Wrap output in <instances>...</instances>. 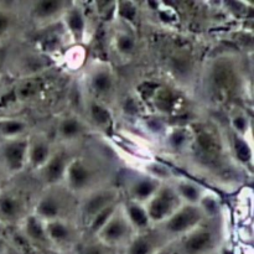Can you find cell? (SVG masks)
Returning <instances> with one entry per match:
<instances>
[{
    "label": "cell",
    "instance_id": "1",
    "mask_svg": "<svg viewBox=\"0 0 254 254\" xmlns=\"http://www.w3.org/2000/svg\"><path fill=\"white\" fill-rule=\"evenodd\" d=\"M205 220L206 215L200 206L183 203L168 220L159 225L160 235L164 238L180 240L181 237L202 225Z\"/></svg>",
    "mask_w": 254,
    "mask_h": 254
},
{
    "label": "cell",
    "instance_id": "2",
    "mask_svg": "<svg viewBox=\"0 0 254 254\" xmlns=\"http://www.w3.org/2000/svg\"><path fill=\"white\" fill-rule=\"evenodd\" d=\"M134 233L135 232L124 215L122 203H119L116 211L99 228L94 237L97 238V242L101 243L104 247L117 248L119 246H126L128 241L133 237Z\"/></svg>",
    "mask_w": 254,
    "mask_h": 254
},
{
    "label": "cell",
    "instance_id": "3",
    "mask_svg": "<svg viewBox=\"0 0 254 254\" xmlns=\"http://www.w3.org/2000/svg\"><path fill=\"white\" fill-rule=\"evenodd\" d=\"M27 136L0 141V169L10 175L24 171L27 168Z\"/></svg>",
    "mask_w": 254,
    "mask_h": 254
},
{
    "label": "cell",
    "instance_id": "4",
    "mask_svg": "<svg viewBox=\"0 0 254 254\" xmlns=\"http://www.w3.org/2000/svg\"><path fill=\"white\" fill-rule=\"evenodd\" d=\"M183 202L176 195L173 186L161 185L158 192L145 203V210L150 220L151 226L161 225L164 221L168 220Z\"/></svg>",
    "mask_w": 254,
    "mask_h": 254
},
{
    "label": "cell",
    "instance_id": "5",
    "mask_svg": "<svg viewBox=\"0 0 254 254\" xmlns=\"http://www.w3.org/2000/svg\"><path fill=\"white\" fill-rule=\"evenodd\" d=\"M217 242L216 231L203 222L179 240V254H213Z\"/></svg>",
    "mask_w": 254,
    "mask_h": 254
},
{
    "label": "cell",
    "instance_id": "6",
    "mask_svg": "<svg viewBox=\"0 0 254 254\" xmlns=\"http://www.w3.org/2000/svg\"><path fill=\"white\" fill-rule=\"evenodd\" d=\"M96 173L94 168L83 159H71L67 166L64 184L72 193L86 195L93 190Z\"/></svg>",
    "mask_w": 254,
    "mask_h": 254
},
{
    "label": "cell",
    "instance_id": "7",
    "mask_svg": "<svg viewBox=\"0 0 254 254\" xmlns=\"http://www.w3.org/2000/svg\"><path fill=\"white\" fill-rule=\"evenodd\" d=\"M117 191L113 189H93L84 195L81 202V216L84 223L88 225L89 221L106 210L109 206L117 203Z\"/></svg>",
    "mask_w": 254,
    "mask_h": 254
},
{
    "label": "cell",
    "instance_id": "8",
    "mask_svg": "<svg viewBox=\"0 0 254 254\" xmlns=\"http://www.w3.org/2000/svg\"><path fill=\"white\" fill-rule=\"evenodd\" d=\"M69 160L71 159H69V156L64 151H54L51 158L39 170L41 180L44 181L45 185L52 188V186H56L59 184L64 183Z\"/></svg>",
    "mask_w": 254,
    "mask_h": 254
},
{
    "label": "cell",
    "instance_id": "9",
    "mask_svg": "<svg viewBox=\"0 0 254 254\" xmlns=\"http://www.w3.org/2000/svg\"><path fill=\"white\" fill-rule=\"evenodd\" d=\"M163 183L151 175H139L131 179L128 185V200L145 205L161 188Z\"/></svg>",
    "mask_w": 254,
    "mask_h": 254
},
{
    "label": "cell",
    "instance_id": "10",
    "mask_svg": "<svg viewBox=\"0 0 254 254\" xmlns=\"http://www.w3.org/2000/svg\"><path fill=\"white\" fill-rule=\"evenodd\" d=\"M22 198L14 192H0V225H15L24 217Z\"/></svg>",
    "mask_w": 254,
    "mask_h": 254
},
{
    "label": "cell",
    "instance_id": "11",
    "mask_svg": "<svg viewBox=\"0 0 254 254\" xmlns=\"http://www.w3.org/2000/svg\"><path fill=\"white\" fill-rule=\"evenodd\" d=\"M164 238L160 233L135 232L133 237L126 245V254H154L158 252L166 243L161 241Z\"/></svg>",
    "mask_w": 254,
    "mask_h": 254
},
{
    "label": "cell",
    "instance_id": "12",
    "mask_svg": "<svg viewBox=\"0 0 254 254\" xmlns=\"http://www.w3.org/2000/svg\"><path fill=\"white\" fill-rule=\"evenodd\" d=\"M64 201L57 193L49 192L42 195L35 203L32 215L36 216L42 222L64 218Z\"/></svg>",
    "mask_w": 254,
    "mask_h": 254
},
{
    "label": "cell",
    "instance_id": "13",
    "mask_svg": "<svg viewBox=\"0 0 254 254\" xmlns=\"http://www.w3.org/2000/svg\"><path fill=\"white\" fill-rule=\"evenodd\" d=\"M68 6V2H64L62 0H39L31 4L30 15L35 21H52L57 17L64 16Z\"/></svg>",
    "mask_w": 254,
    "mask_h": 254
},
{
    "label": "cell",
    "instance_id": "14",
    "mask_svg": "<svg viewBox=\"0 0 254 254\" xmlns=\"http://www.w3.org/2000/svg\"><path fill=\"white\" fill-rule=\"evenodd\" d=\"M51 143L45 138L29 139L27 149V168L39 171L54 154Z\"/></svg>",
    "mask_w": 254,
    "mask_h": 254
},
{
    "label": "cell",
    "instance_id": "15",
    "mask_svg": "<svg viewBox=\"0 0 254 254\" xmlns=\"http://www.w3.org/2000/svg\"><path fill=\"white\" fill-rule=\"evenodd\" d=\"M45 223L47 242L56 246H67L73 241V227L66 221V218H57Z\"/></svg>",
    "mask_w": 254,
    "mask_h": 254
},
{
    "label": "cell",
    "instance_id": "16",
    "mask_svg": "<svg viewBox=\"0 0 254 254\" xmlns=\"http://www.w3.org/2000/svg\"><path fill=\"white\" fill-rule=\"evenodd\" d=\"M122 208H123L124 215H126L128 222L130 223L134 232H145L150 228L151 223L144 203L127 200L126 202L122 203Z\"/></svg>",
    "mask_w": 254,
    "mask_h": 254
},
{
    "label": "cell",
    "instance_id": "17",
    "mask_svg": "<svg viewBox=\"0 0 254 254\" xmlns=\"http://www.w3.org/2000/svg\"><path fill=\"white\" fill-rule=\"evenodd\" d=\"M116 78L107 67H97L89 74V87L92 92L98 97L108 96L113 92Z\"/></svg>",
    "mask_w": 254,
    "mask_h": 254
},
{
    "label": "cell",
    "instance_id": "18",
    "mask_svg": "<svg viewBox=\"0 0 254 254\" xmlns=\"http://www.w3.org/2000/svg\"><path fill=\"white\" fill-rule=\"evenodd\" d=\"M173 188L181 202L188 203V205H198L206 193V190L202 186L188 179H181L176 181Z\"/></svg>",
    "mask_w": 254,
    "mask_h": 254
},
{
    "label": "cell",
    "instance_id": "19",
    "mask_svg": "<svg viewBox=\"0 0 254 254\" xmlns=\"http://www.w3.org/2000/svg\"><path fill=\"white\" fill-rule=\"evenodd\" d=\"M57 136L64 141L77 140L84 131V124L78 117L66 116L57 124Z\"/></svg>",
    "mask_w": 254,
    "mask_h": 254
},
{
    "label": "cell",
    "instance_id": "20",
    "mask_svg": "<svg viewBox=\"0 0 254 254\" xmlns=\"http://www.w3.org/2000/svg\"><path fill=\"white\" fill-rule=\"evenodd\" d=\"M64 25H66L67 30L69 34L77 40H81L84 35V30H86V17H84L82 9L77 6H68L64 14Z\"/></svg>",
    "mask_w": 254,
    "mask_h": 254
},
{
    "label": "cell",
    "instance_id": "21",
    "mask_svg": "<svg viewBox=\"0 0 254 254\" xmlns=\"http://www.w3.org/2000/svg\"><path fill=\"white\" fill-rule=\"evenodd\" d=\"M27 123L21 118H0V140L25 136Z\"/></svg>",
    "mask_w": 254,
    "mask_h": 254
},
{
    "label": "cell",
    "instance_id": "22",
    "mask_svg": "<svg viewBox=\"0 0 254 254\" xmlns=\"http://www.w3.org/2000/svg\"><path fill=\"white\" fill-rule=\"evenodd\" d=\"M88 117L94 126L99 128H108L112 123V114L109 109L98 99H91L87 104Z\"/></svg>",
    "mask_w": 254,
    "mask_h": 254
},
{
    "label": "cell",
    "instance_id": "23",
    "mask_svg": "<svg viewBox=\"0 0 254 254\" xmlns=\"http://www.w3.org/2000/svg\"><path fill=\"white\" fill-rule=\"evenodd\" d=\"M24 228L27 237L34 241V242H47L46 232H45V223L41 220H39L36 216L32 215V213L24 218Z\"/></svg>",
    "mask_w": 254,
    "mask_h": 254
},
{
    "label": "cell",
    "instance_id": "24",
    "mask_svg": "<svg viewBox=\"0 0 254 254\" xmlns=\"http://www.w3.org/2000/svg\"><path fill=\"white\" fill-rule=\"evenodd\" d=\"M113 44L116 52L122 57H129L135 52V37L128 31H117Z\"/></svg>",
    "mask_w": 254,
    "mask_h": 254
},
{
    "label": "cell",
    "instance_id": "25",
    "mask_svg": "<svg viewBox=\"0 0 254 254\" xmlns=\"http://www.w3.org/2000/svg\"><path fill=\"white\" fill-rule=\"evenodd\" d=\"M16 26L14 11L5 4H0V42L6 40Z\"/></svg>",
    "mask_w": 254,
    "mask_h": 254
},
{
    "label": "cell",
    "instance_id": "26",
    "mask_svg": "<svg viewBox=\"0 0 254 254\" xmlns=\"http://www.w3.org/2000/svg\"><path fill=\"white\" fill-rule=\"evenodd\" d=\"M107 250L109 248L104 247L101 243H88V245H84L83 247L79 250L78 254H107Z\"/></svg>",
    "mask_w": 254,
    "mask_h": 254
},
{
    "label": "cell",
    "instance_id": "27",
    "mask_svg": "<svg viewBox=\"0 0 254 254\" xmlns=\"http://www.w3.org/2000/svg\"><path fill=\"white\" fill-rule=\"evenodd\" d=\"M233 126L237 129L238 131H241L242 134H246V128H247V119L243 118V117H237L236 119H233Z\"/></svg>",
    "mask_w": 254,
    "mask_h": 254
},
{
    "label": "cell",
    "instance_id": "28",
    "mask_svg": "<svg viewBox=\"0 0 254 254\" xmlns=\"http://www.w3.org/2000/svg\"><path fill=\"white\" fill-rule=\"evenodd\" d=\"M154 254H175V250H174L171 242H169V243H166L165 246H163V247H161L158 252L154 253Z\"/></svg>",
    "mask_w": 254,
    "mask_h": 254
},
{
    "label": "cell",
    "instance_id": "29",
    "mask_svg": "<svg viewBox=\"0 0 254 254\" xmlns=\"http://www.w3.org/2000/svg\"><path fill=\"white\" fill-rule=\"evenodd\" d=\"M7 252V243L2 236H0V254H6Z\"/></svg>",
    "mask_w": 254,
    "mask_h": 254
},
{
    "label": "cell",
    "instance_id": "30",
    "mask_svg": "<svg viewBox=\"0 0 254 254\" xmlns=\"http://www.w3.org/2000/svg\"><path fill=\"white\" fill-rule=\"evenodd\" d=\"M2 183H4V171L0 169V192L2 191Z\"/></svg>",
    "mask_w": 254,
    "mask_h": 254
}]
</instances>
